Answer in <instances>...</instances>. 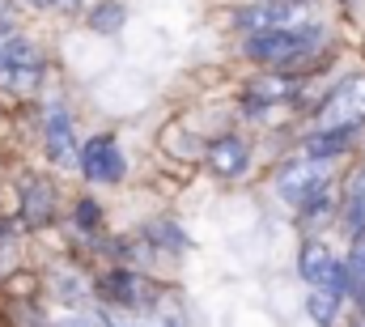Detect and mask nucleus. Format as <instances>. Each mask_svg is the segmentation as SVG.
I'll list each match as a JSON object with an SVG mask.
<instances>
[{"label":"nucleus","instance_id":"f257e3e1","mask_svg":"<svg viewBox=\"0 0 365 327\" xmlns=\"http://www.w3.org/2000/svg\"><path fill=\"white\" fill-rule=\"evenodd\" d=\"M361 124H365V77H349V81H340L327 94V102L314 115V128L319 132H344V136H353Z\"/></svg>","mask_w":365,"mask_h":327},{"label":"nucleus","instance_id":"f03ea898","mask_svg":"<svg viewBox=\"0 0 365 327\" xmlns=\"http://www.w3.org/2000/svg\"><path fill=\"white\" fill-rule=\"evenodd\" d=\"M319 47V34L314 30H272V34H251L247 39V56L259 60V64H272V69H289L297 60H306L310 51Z\"/></svg>","mask_w":365,"mask_h":327},{"label":"nucleus","instance_id":"7ed1b4c3","mask_svg":"<svg viewBox=\"0 0 365 327\" xmlns=\"http://www.w3.org/2000/svg\"><path fill=\"white\" fill-rule=\"evenodd\" d=\"M38 81H43V56L30 43H21V39L0 43V85L26 94V89H34Z\"/></svg>","mask_w":365,"mask_h":327},{"label":"nucleus","instance_id":"20e7f679","mask_svg":"<svg viewBox=\"0 0 365 327\" xmlns=\"http://www.w3.org/2000/svg\"><path fill=\"white\" fill-rule=\"evenodd\" d=\"M331 183H327V170L314 162V158H302V162L284 166L280 174H276V191H280V200L284 204H293V208H302L306 200H314L319 191H327Z\"/></svg>","mask_w":365,"mask_h":327},{"label":"nucleus","instance_id":"39448f33","mask_svg":"<svg viewBox=\"0 0 365 327\" xmlns=\"http://www.w3.org/2000/svg\"><path fill=\"white\" fill-rule=\"evenodd\" d=\"M302 276L310 281V289H327V293H344L349 289V281H344V263L327 251V246L310 243L302 251Z\"/></svg>","mask_w":365,"mask_h":327},{"label":"nucleus","instance_id":"423d86ee","mask_svg":"<svg viewBox=\"0 0 365 327\" xmlns=\"http://www.w3.org/2000/svg\"><path fill=\"white\" fill-rule=\"evenodd\" d=\"M102 293L110 302L128 306V311H145V306L158 302V285L145 281V276H136V272H106L102 276Z\"/></svg>","mask_w":365,"mask_h":327},{"label":"nucleus","instance_id":"0eeeda50","mask_svg":"<svg viewBox=\"0 0 365 327\" xmlns=\"http://www.w3.org/2000/svg\"><path fill=\"white\" fill-rule=\"evenodd\" d=\"M302 9L293 0H276V4H251L238 13V26L251 34H272V30H297Z\"/></svg>","mask_w":365,"mask_h":327},{"label":"nucleus","instance_id":"6e6552de","mask_svg":"<svg viewBox=\"0 0 365 327\" xmlns=\"http://www.w3.org/2000/svg\"><path fill=\"white\" fill-rule=\"evenodd\" d=\"M77 166L86 170V178H93V183H115L123 174V154H119V145L110 136H93L90 145L81 149V162Z\"/></svg>","mask_w":365,"mask_h":327},{"label":"nucleus","instance_id":"1a4fd4ad","mask_svg":"<svg viewBox=\"0 0 365 327\" xmlns=\"http://www.w3.org/2000/svg\"><path fill=\"white\" fill-rule=\"evenodd\" d=\"M47 154H51V162L64 166V170H73V166L81 162V145H77V136H73V124H68V115H47Z\"/></svg>","mask_w":365,"mask_h":327},{"label":"nucleus","instance_id":"9d476101","mask_svg":"<svg viewBox=\"0 0 365 327\" xmlns=\"http://www.w3.org/2000/svg\"><path fill=\"white\" fill-rule=\"evenodd\" d=\"M297 94H302V77H293V73H272V77L247 81V102L251 106H276V102H289Z\"/></svg>","mask_w":365,"mask_h":327},{"label":"nucleus","instance_id":"9b49d317","mask_svg":"<svg viewBox=\"0 0 365 327\" xmlns=\"http://www.w3.org/2000/svg\"><path fill=\"white\" fill-rule=\"evenodd\" d=\"M247 162H251V154H247V145L238 136H221V141L208 145V170L217 178H238L247 170Z\"/></svg>","mask_w":365,"mask_h":327},{"label":"nucleus","instance_id":"f8f14e48","mask_svg":"<svg viewBox=\"0 0 365 327\" xmlns=\"http://www.w3.org/2000/svg\"><path fill=\"white\" fill-rule=\"evenodd\" d=\"M51 213H56L51 191H47L38 178H30V183H26V191H21V221H26V226H47V221H51Z\"/></svg>","mask_w":365,"mask_h":327},{"label":"nucleus","instance_id":"ddd939ff","mask_svg":"<svg viewBox=\"0 0 365 327\" xmlns=\"http://www.w3.org/2000/svg\"><path fill=\"white\" fill-rule=\"evenodd\" d=\"M344 226H349V234L365 230V166L349 178V191H344Z\"/></svg>","mask_w":365,"mask_h":327},{"label":"nucleus","instance_id":"4468645a","mask_svg":"<svg viewBox=\"0 0 365 327\" xmlns=\"http://www.w3.org/2000/svg\"><path fill=\"white\" fill-rule=\"evenodd\" d=\"M344 281H349L353 293L365 289V230L353 234V251H349V263H344Z\"/></svg>","mask_w":365,"mask_h":327},{"label":"nucleus","instance_id":"2eb2a0df","mask_svg":"<svg viewBox=\"0 0 365 327\" xmlns=\"http://www.w3.org/2000/svg\"><path fill=\"white\" fill-rule=\"evenodd\" d=\"M336 306H340V293H327V289H310V298H306V311L319 327H327L336 319Z\"/></svg>","mask_w":365,"mask_h":327},{"label":"nucleus","instance_id":"dca6fc26","mask_svg":"<svg viewBox=\"0 0 365 327\" xmlns=\"http://www.w3.org/2000/svg\"><path fill=\"white\" fill-rule=\"evenodd\" d=\"M344 145H349L344 132H314V136L306 141V158H314V162H319V158H336Z\"/></svg>","mask_w":365,"mask_h":327},{"label":"nucleus","instance_id":"f3484780","mask_svg":"<svg viewBox=\"0 0 365 327\" xmlns=\"http://www.w3.org/2000/svg\"><path fill=\"white\" fill-rule=\"evenodd\" d=\"M106 323L110 327H179L175 319H158V315H115Z\"/></svg>","mask_w":365,"mask_h":327},{"label":"nucleus","instance_id":"a211bd4d","mask_svg":"<svg viewBox=\"0 0 365 327\" xmlns=\"http://www.w3.org/2000/svg\"><path fill=\"white\" fill-rule=\"evenodd\" d=\"M93 26H98V30H119V26H123V9H119V4H102V9L93 13Z\"/></svg>","mask_w":365,"mask_h":327},{"label":"nucleus","instance_id":"6ab92c4d","mask_svg":"<svg viewBox=\"0 0 365 327\" xmlns=\"http://www.w3.org/2000/svg\"><path fill=\"white\" fill-rule=\"evenodd\" d=\"M60 327H110V323L98 319V315H73V319H64Z\"/></svg>","mask_w":365,"mask_h":327},{"label":"nucleus","instance_id":"aec40b11","mask_svg":"<svg viewBox=\"0 0 365 327\" xmlns=\"http://www.w3.org/2000/svg\"><path fill=\"white\" fill-rule=\"evenodd\" d=\"M77 221H81L86 230H93V226H98V208H93L90 200H86V204H77Z\"/></svg>","mask_w":365,"mask_h":327},{"label":"nucleus","instance_id":"412c9836","mask_svg":"<svg viewBox=\"0 0 365 327\" xmlns=\"http://www.w3.org/2000/svg\"><path fill=\"white\" fill-rule=\"evenodd\" d=\"M357 298H361V311H357V323H353V327H365V289L357 293Z\"/></svg>","mask_w":365,"mask_h":327},{"label":"nucleus","instance_id":"4be33fe9","mask_svg":"<svg viewBox=\"0 0 365 327\" xmlns=\"http://www.w3.org/2000/svg\"><path fill=\"white\" fill-rule=\"evenodd\" d=\"M34 4H51V0H34Z\"/></svg>","mask_w":365,"mask_h":327}]
</instances>
